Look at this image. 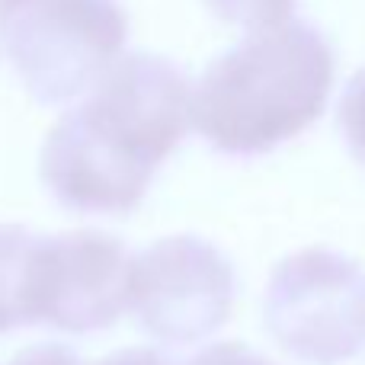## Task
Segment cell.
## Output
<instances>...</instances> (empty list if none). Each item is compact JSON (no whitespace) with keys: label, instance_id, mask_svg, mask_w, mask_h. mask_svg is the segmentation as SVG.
Masks as SVG:
<instances>
[{"label":"cell","instance_id":"8fae6325","mask_svg":"<svg viewBox=\"0 0 365 365\" xmlns=\"http://www.w3.org/2000/svg\"><path fill=\"white\" fill-rule=\"evenodd\" d=\"M6 365H81V359L64 343H36V346L19 349Z\"/></svg>","mask_w":365,"mask_h":365},{"label":"cell","instance_id":"7a4b0ae2","mask_svg":"<svg viewBox=\"0 0 365 365\" xmlns=\"http://www.w3.org/2000/svg\"><path fill=\"white\" fill-rule=\"evenodd\" d=\"M334 87V48L304 19L250 32L192 87V125L215 151L253 158L311 125Z\"/></svg>","mask_w":365,"mask_h":365},{"label":"cell","instance_id":"8992f818","mask_svg":"<svg viewBox=\"0 0 365 365\" xmlns=\"http://www.w3.org/2000/svg\"><path fill=\"white\" fill-rule=\"evenodd\" d=\"M132 263L128 247L96 227L38 237L29 279V321L61 334L113 327L132 298Z\"/></svg>","mask_w":365,"mask_h":365},{"label":"cell","instance_id":"7c38bea8","mask_svg":"<svg viewBox=\"0 0 365 365\" xmlns=\"http://www.w3.org/2000/svg\"><path fill=\"white\" fill-rule=\"evenodd\" d=\"M93 365H177V362L151 346H125V349H115V353L103 356Z\"/></svg>","mask_w":365,"mask_h":365},{"label":"cell","instance_id":"30bf717a","mask_svg":"<svg viewBox=\"0 0 365 365\" xmlns=\"http://www.w3.org/2000/svg\"><path fill=\"white\" fill-rule=\"evenodd\" d=\"M186 365H276V362L266 359L257 349L244 346V343H215V346H205L202 353H195Z\"/></svg>","mask_w":365,"mask_h":365},{"label":"cell","instance_id":"ba28073f","mask_svg":"<svg viewBox=\"0 0 365 365\" xmlns=\"http://www.w3.org/2000/svg\"><path fill=\"white\" fill-rule=\"evenodd\" d=\"M208 10L231 26H244L250 32L276 29L289 23L295 0H205Z\"/></svg>","mask_w":365,"mask_h":365},{"label":"cell","instance_id":"9c48e42d","mask_svg":"<svg viewBox=\"0 0 365 365\" xmlns=\"http://www.w3.org/2000/svg\"><path fill=\"white\" fill-rule=\"evenodd\" d=\"M336 119H340V132L346 138L349 151L365 164V68L349 77L346 90L340 96Z\"/></svg>","mask_w":365,"mask_h":365},{"label":"cell","instance_id":"3957f363","mask_svg":"<svg viewBox=\"0 0 365 365\" xmlns=\"http://www.w3.org/2000/svg\"><path fill=\"white\" fill-rule=\"evenodd\" d=\"M125 38L119 0H0V58L45 106L87 96Z\"/></svg>","mask_w":365,"mask_h":365},{"label":"cell","instance_id":"52a82bcc","mask_svg":"<svg viewBox=\"0 0 365 365\" xmlns=\"http://www.w3.org/2000/svg\"><path fill=\"white\" fill-rule=\"evenodd\" d=\"M38 234L4 221L0 225V334L29 327V279Z\"/></svg>","mask_w":365,"mask_h":365},{"label":"cell","instance_id":"277c9868","mask_svg":"<svg viewBox=\"0 0 365 365\" xmlns=\"http://www.w3.org/2000/svg\"><path fill=\"white\" fill-rule=\"evenodd\" d=\"M263 321L295 359L340 365L365 349V269L327 247L279 259L266 285Z\"/></svg>","mask_w":365,"mask_h":365},{"label":"cell","instance_id":"5b68a950","mask_svg":"<svg viewBox=\"0 0 365 365\" xmlns=\"http://www.w3.org/2000/svg\"><path fill=\"white\" fill-rule=\"evenodd\" d=\"M234 292V263L221 247L199 234H167L135 257L128 308L148 336L189 346L225 327Z\"/></svg>","mask_w":365,"mask_h":365},{"label":"cell","instance_id":"6da1fadb","mask_svg":"<svg viewBox=\"0 0 365 365\" xmlns=\"http://www.w3.org/2000/svg\"><path fill=\"white\" fill-rule=\"evenodd\" d=\"M192 125V83L173 58L125 51L42 145L38 173L64 208L132 212Z\"/></svg>","mask_w":365,"mask_h":365}]
</instances>
